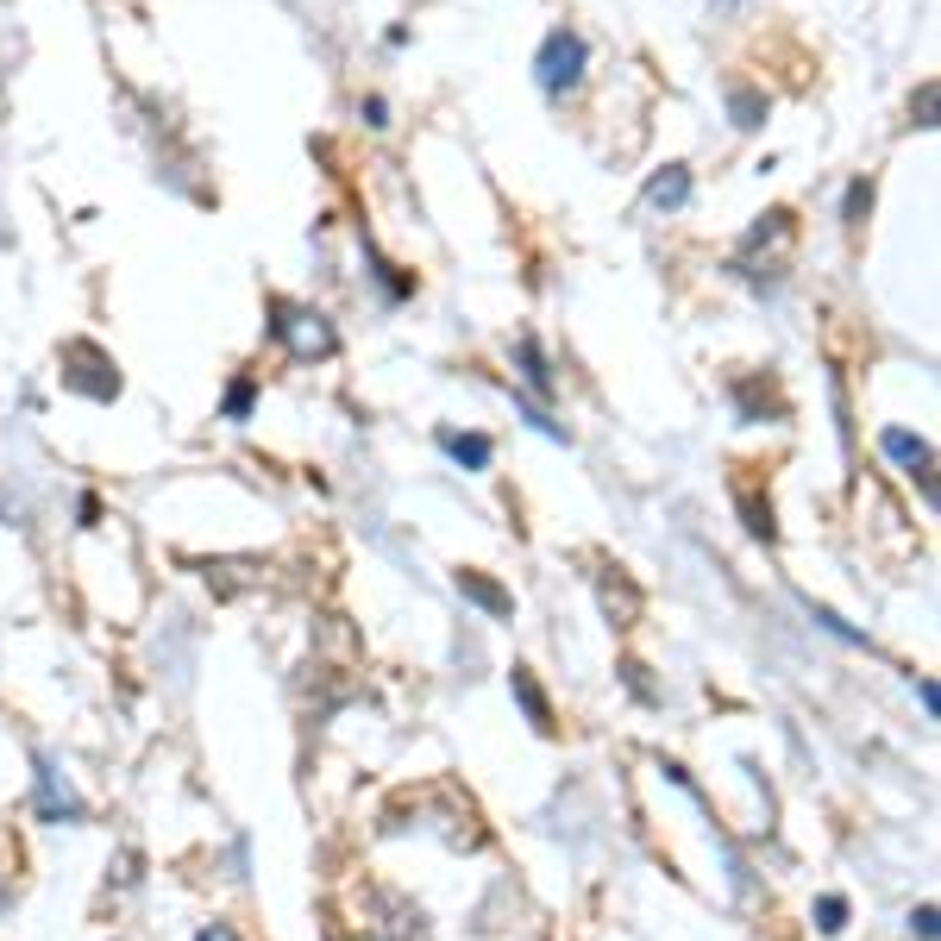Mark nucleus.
<instances>
[{"label": "nucleus", "mask_w": 941, "mask_h": 941, "mask_svg": "<svg viewBox=\"0 0 941 941\" xmlns=\"http://www.w3.org/2000/svg\"><path fill=\"white\" fill-rule=\"evenodd\" d=\"M578 76H584V38L559 26L546 45H540V88L559 95V88H571Z\"/></svg>", "instance_id": "nucleus-1"}, {"label": "nucleus", "mask_w": 941, "mask_h": 941, "mask_svg": "<svg viewBox=\"0 0 941 941\" xmlns=\"http://www.w3.org/2000/svg\"><path fill=\"white\" fill-rule=\"evenodd\" d=\"M38 810L51 816V822H63V816L76 822V816H82V797L57 779V765H38Z\"/></svg>", "instance_id": "nucleus-2"}, {"label": "nucleus", "mask_w": 941, "mask_h": 941, "mask_svg": "<svg viewBox=\"0 0 941 941\" xmlns=\"http://www.w3.org/2000/svg\"><path fill=\"white\" fill-rule=\"evenodd\" d=\"M277 333H289V339H295V352H333V333L327 327H321V314H289V307H282V321H277Z\"/></svg>", "instance_id": "nucleus-3"}, {"label": "nucleus", "mask_w": 941, "mask_h": 941, "mask_svg": "<svg viewBox=\"0 0 941 941\" xmlns=\"http://www.w3.org/2000/svg\"><path fill=\"white\" fill-rule=\"evenodd\" d=\"M458 590H465V596H471L478 610H490V615H509V610H515V603H509V590H503V584H490L484 571H458Z\"/></svg>", "instance_id": "nucleus-4"}, {"label": "nucleus", "mask_w": 941, "mask_h": 941, "mask_svg": "<svg viewBox=\"0 0 941 941\" xmlns=\"http://www.w3.org/2000/svg\"><path fill=\"white\" fill-rule=\"evenodd\" d=\"M879 446H885L897 465H910L916 478H929V446H922V439H910L904 427H885V433H879Z\"/></svg>", "instance_id": "nucleus-5"}, {"label": "nucleus", "mask_w": 941, "mask_h": 941, "mask_svg": "<svg viewBox=\"0 0 941 941\" xmlns=\"http://www.w3.org/2000/svg\"><path fill=\"white\" fill-rule=\"evenodd\" d=\"M439 446H446L465 471H484V465H490V439H484V433H439Z\"/></svg>", "instance_id": "nucleus-6"}, {"label": "nucleus", "mask_w": 941, "mask_h": 941, "mask_svg": "<svg viewBox=\"0 0 941 941\" xmlns=\"http://www.w3.org/2000/svg\"><path fill=\"white\" fill-rule=\"evenodd\" d=\"M647 202H653V207H685V202H690V177L678 170V164H672L665 177L647 182Z\"/></svg>", "instance_id": "nucleus-7"}, {"label": "nucleus", "mask_w": 941, "mask_h": 941, "mask_svg": "<svg viewBox=\"0 0 941 941\" xmlns=\"http://www.w3.org/2000/svg\"><path fill=\"white\" fill-rule=\"evenodd\" d=\"M515 697H521V710H528V722H534V728H553V710H546L540 685L528 678V672H521V665H515Z\"/></svg>", "instance_id": "nucleus-8"}, {"label": "nucleus", "mask_w": 941, "mask_h": 941, "mask_svg": "<svg viewBox=\"0 0 941 941\" xmlns=\"http://www.w3.org/2000/svg\"><path fill=\"white\" fill-rule=\"evenodd\" d=\"M521 358H528V383H534V389H553V371H546V358H540L534 339H521Z\"/></svg>", "instance_id": "nucleus-9"}, {"label": "nucleus", "mask_w": 941, "mask_h": 941, "mask_svg": "<svg viewBox=\"0 0 941 941\" xmlns=\"http://www.w3.org/2000/svg\"><path fill=\"white\" fill-rule=\"evenodd\" d=\"M816 916H822V929L835 936L841 922H847V904H841V897H822V904H816Z\"/></svg>", "instance_id": "nucleus-10"}, {"label": "nucleus", "mask_w": 941, "mask_h": 941, "mask_svg": "<svg viewBox=\"0 0 941 941\" xmlns=\"http://www.w3.org/2000/svg\"><path fill=\"white\" fill-rule=\"evenodd\" d=\"M735 126H760V95H735Z\"/></svg>", "instance_id": "nucleus-11"}, {"label": "nucleus", "mask_w": 941, "mask_h": 941, "mask_svg": "<svg viewBox=\"0 0 941 941\" xmlns=\"http://www.w3.org/2000/svg\"><path fill=\"white\" fill-rule=\"evenodd\" d=\"M245 408H252V383H232V396H227V414H232V421H239Z\"/></svg>", "instance_id": "nucleus-12"}, {"label": "nucleus", "mask_w": 941, "mask_h": 941, "mask_svg": "<svg viewBox=\"0 0 941 941\" xmlns=\"http://www.w3.org/2000/svg\"><path fill=\"white\" fill-rule=\"evenodd\" d=\"M866 202H872V189H866V182H854V189H847V220H860Z\"/></svg>", "instance_id": "nucleus-13"}, {"label": "nucleus", "mask_w": 941, "mask_h": 941, "mask_svg": "<svg viewBox=\"0 0 941 941\" xmlns=\"http://www.w3.org/2000/svg\"><path fill=\"white\" fill-rule=\"evenodd\" d=\"M910 929H916V936H922V941H936V910H929V904H922V910L910 916Z\"/></svg>", "instance_id": "nucleus-14"}, {"label": "nucleus", "mask_w": 941, "mask_h": 941, "mask_svg": "<svg viewBox=\"0 0 941 941\" xmlns=\"http://www.w3.org/2000/svg\"><path fill=\"white\" fill-rule=\"evenodd\" d=\"M195 941H239V936H232L227 922H214V929H202V936H195Z\"/></svg>", "instance_id": "nucleus-15"}]
</instances>
